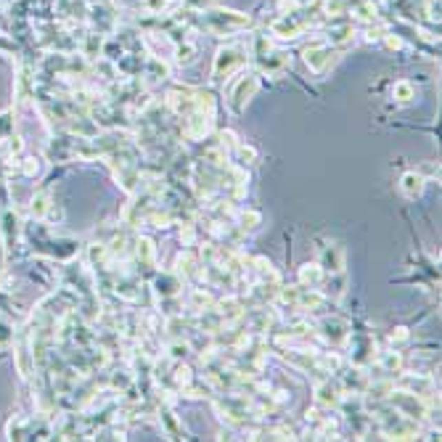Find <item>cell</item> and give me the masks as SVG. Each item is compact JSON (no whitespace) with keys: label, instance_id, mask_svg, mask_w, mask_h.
Instances as JSON below:
<instances>
[{"label":"cell","instance_id":"cell-16","mask_svg":"<svg viewBox=\"0 0 442 442\" xmlns=\"http://www.w3.org/2000/svg\"><path fill=\"white\" fill-rule=\"evenodd\" d=\"M339 387L344 392V397H355V394H366L368 384H371V376L366 374L363 366H352V368H341L339 371Z\"/></svg>","mask_w":442,"mask_h":442},{"label":"cell","instance_id":"cell-6","mask_svg":"<svg viewBox=\"0 0 442 442\" xmlns=\"http://www.w3.org/2000/svg\"><path fill=\"white\" fill-rule=\"evenodd\" d=\"M249 64V48L241 45V43H228L218 48L215 53V61H212V83H225L231 80L233 74H238L241 69Z\"/></svg>","mask_w":442,"mask_h":442},{"label":"cell","instance_id":"cell-44","mask_svg":"<svg viewBox=\"0 0 442 442\" xmlns=\"http://www.w3.org/2000/svg\"><path fill=\"white\" fill-rule=\"evenodd\" d=\"M6 172H8V167H6V162H3V159H0V178H3V175H6Z\"/></svg>","mask_w":442,"mask_h":442},{"label":"cell","instance_id":"cell-20","mask_svg":"<svg viewBox=\"0 0 442 442\" xmlns=\"http://www.w3.org/2000/svg\"><path fill=\"white\" fill-rule=\"evenodd\" d=\"M133 257H136V265H138V273H154L156 268V244H154L151 236H136L133 241Z\"/></svg>","mask_w":442,"mask_h":442},{"label":"cell","instance_id":"cell-10","mask_svg":"<svg viewBox=\"0 0 442 442\" xmlns=\"http://www.w3.org/2000/svg\"><path fill=\"white\" fill-rule=\"evenodd\" d=\"M324 40L337 45L339 51H347L357 40V24L347 17H324Z\"/></svg>","mask_w":442,"mask_h":442},{"label":"cell","instance_id":"cell-9","mask_svg":"<svg viewBox=\"0 0 442 442\" xmlns=\"http://www.w3.org/2000/svg\"><path fill=\"white\" fill-rule=\"evenodd\" d=\"M215 117L218 112H209V109H193L188 112L186 117H180V136L191 140V143H202L212 136L215 130Z\"/></svg>","mask_w":442,"mask_h":442},{"label":"cell","instance_id":"cell-31","mask_svg":"<svg viewBox=\"0 0 442 442\" xmlns=\"http://www.w3.org/2000/svg\"><path fill=\"white\" fill-rule=\"evenodd\" d=\"M34 220H45L48 215H53V199L48 191H37L32 196V207H30Z\"/></svg>","mask_w":442,"mask_h":442},{"label":"cell","instance_id":"cell-43","mask_svg":"<svg viewBox=\"0 0 442 442\" xmlns=\"http://www.w3.org/2000/svg\"><path fill=\"white\" fill-rule=\"evenodd\" d=\"M3 262H6V246H3V241H0V271H3Z\"/></svg>","mask_w":442,"mask_h":442},{"label":"cell","instance_id":"cell-25","mask_svg":"<svg viewBox=\"0 0 442 442\" xmlns=\"http://www.w3.org/2000/svg\"><path fill=\"white\" fill-rule=\"evenodd\" d=\"M397 188H400V193H403L406 199H419L426 188V178L421 175V172L408 170V172H403V175H400Z\"/></svg>","mask_w":442,"mask_h":442},{"label":"cell","instance_id":"cell-27","mask_svg":"<svg viewBox=\"0 0 442 442\" xmlns=\"http://www.w3.org/2000/svg\"><path fill=\"white\" fill-rule=\"evenodd\" d=\"M196 59H199V45H196V40H193V34L186 37L183 43L172 45V61H175L178 67H188V64H193Z\"/></svg>","mask_w":442,"mask_h":442},{"label":"cell","instance_id":"cell-17","mask_svg":"<svg viewBox=\"0 0 442 442\" xmlns=\"http://www.w3.org/2000/svg\"><path fill=\"white\" fill-rule=\"evenodd\" d=\"M183 284H186V281L175 271L154 273L151 291L156 299H172V297H180V294H183Z\"/></svg>","mask_w":442,"mask_h":442},{"label":"cell","instance_id":"cell-14","mask_svg":"<svg viewBox=\"0 0 442 442\" xmlns=\"http://www.w3.org/2000/svg\"><path fill=\"white\" fill-rule=\"evenodd\" d=\"M315 262L324 268L326 275H337V273H344V268H347V252L337 241H324Z\"/></svg>","mask_w":442,"mask_h":442},{"label":"cell","instance_id":"cell-29","mask_svg":"<svg viewBox=\"0 0 442 442\" xmlns=\"http://www.w3.org/2000/svg\"><path fill=\"white\" fill-rule=\"evenodd\" d=\"M212 305H215V297H212L207 289H191L188 291V299L183 302V307L191 310L193 315H196V313H202V310H207V307H212Z\"/></svg>","mask_w":442,"mask_h":442},{"label":"cell","instance_id":"cell-8","mask_svg":"<svg viewBox=\"0 0 442 442\" xmlns=\"http://www.w3.org/2000/svg\"><path fill=\"white\" fill-rule=\"evenodd\" d=\"M341 53L344 51H339L337 45H331V43H326L324 37H318V40L307 43L305 48H302V61H305V67L313 74H326L331 67H337Z\"/></svg>","mask_w":442,"mask_h":442},{"label":"cell","instance_id":"cell-22","mask_svg":"<svg viewBox=\"0 0 442 442\" xmlns=\"http://www.w3.org/2000/svg\"><path fill=\"white\" fill-rule=\"evenodd\" d=\"M175 273L183 278V281H196L202 278V257L191 249H183L178 260H175Z\"/></svg>","mask_w":442,"mask_h":442},{"label":"cell","instance_id":"cell-12","mask_svg":"<svg viewBox=\"0 0 442 442\" xmlns=\"http://www.w3.org/2000/svg\"><path fill=\"white\" fill-rule=\"evenodd\" d=\"M87 21L93 27V32H101V34H114L117 32V11L106 3V0H93L87 3Z\"/></svg>","mask_w":442,"mask_h":442},{"label":"cell","instance_id":"cell-21","mask_svg":"<svg viewBox=\"0 0 442 442\" xmlns=\"http://www.w3.org/2000/svg\"><path fill=\"white\" fill-rule=\"evenodd\" d=\"M19 236H21V220H19V215L11 207L0 209V241H3V246H6V249H14L19 244Z\"/></svg>","mask_w":442,"mask_h":442},{"label":"cell","instance_id":"cell-3","mask_svg":"<svg viewBox=\"0 0 442 442\" xmlns=\"http://www.w3.org/2000/svg\"><path fill=\"white\" fill-rule=\"evenodd\" d=\"M324 21V11H310V6H302V8H291V11H284L271 21L268 32L275 40H297L310 30V27H318Z\"/></svg>","mask_w":442,"mask_h":442},{"label":"cell","instance_id":"cell-33","mask_svg":"<svg viewBox=\"0 0 442 442\" xmlns=\"http://www.w3.org/2000/svg\"><path fill=\"white\" fill-rule=\"evenodd\" d=\"M392 98L397 103H413L419 98V87L413 85L410 80H397V83L392 85Z\"/></svg>","mask_w":442,"mask_h":442},{"label":"cell","instance_id":"cell-42","mask_svg":"<svg viewBox=\"0 0 442 442\" xmlns=\"http://www.w3.org/2000/svg\"><path fill=\"white\" fill-rule=\"evenodd\" d=\"M416 172H421L426 180H429V178H440V165H434V162H432V165H424V167H419Z\"/></svg>","mask_w":442,"mask_h":442},{"label":"cell","instance_id":"cell-41","mask_svg":"<svg viewBox=\"0 0 442 442\" xmlns=\"http://www.w3.org/2000/svg\"><path fill=\"white\" fill-rule=\"evenodd\" d=\"M318 0H278V14L284 11H291V8H302V6H313Z\"/></svg>","mask_w":442,"mask_h":442},{"label":"cell","instance_id":"cell-23","mask_svg":"<svg viewBox=\"0 0 442 442\" xmlns=\"http://www.w3.org/2000/svg\"><path fill=\"white\" fill-rule=\"evenodd\" d=\"M374 360L376 366H379V371L387 376V379H394L400 371H406V357H403V352H397V347H390V350L379 352Z\"/></svg>","mask_w":442,"mask_h":442},{"label":"cell","instance_id":"cell-30","mask_svg":"<svg viewBox=\"0 0 442 442\" xmlns=\"http://www.w3.org/2000/svg\"><path fill=\"white\" fill-rule=\"evenodd\" d=\"M233 222H236V228L241 233H255L257 228L262 225V212H257V209H238Z\"/></svg>","mask_w":442,"mask_h":442},{"label":"cell","instance_id":"cell-2","mask_svg":"<svg viewBox=\"0 0 442 442\" xmlns=\"http://www.w3.org/2000/svg\"><path fill=\"white\" fill-rule=\"evenodd\" d=\"M363 403L374 413L371 419L379 424V432L384 437H390V440H416L421 434V424L403 416L397 408H392L387 400H363Z\"/></svg>","mask_w":442,"mask_h":442},{"label":"cell","instance_id":"cell-15","mask_svg":"<svg viewBox=\"0 0 442 442\" xmlns=\"http://www.w3.org/2000/svg\"><path fill=\"white\" fill-rule=\"evenodd\" d=\"M313 394H315V406H318V408H328V410L339 408L341 397H344L339 381H337V379H331V376H321V379H315Z\"/></svg>","mask_w":442,"mask_h":442},{"label":"cell","instance_id":"cell-18","mask_svg":"<svg viewBox=\"0 0 442 442\" xmlns=\"http://www.w3.org/2000/svg\"><path fill=\"white\" fill-rule=\"evenodd\" d=\"M165 80H170V64H167L162 56L149 53L146 61H143V69H140V83H143V87L162 85Z\"/></svg>","mask_w":442,"mask_h":442},{"label":"cell","instance_id":"cell-7","mask_svg":"<svg viewBox=\"0 0 442 442\" xmlns=\"http://www.w3.org/2000/svg\"><path fill=\"white\" fill-rule=\"evenodd\" d=\"M262 87V74L257 72V69H241L236 74V80H233V85L228 87V109L233 112V114H241V112H246V106L249 101L257 96V90Z\"/></svg>","mask_w":442,"mask_h":442},{"label":"cell","instance_id":"cell-24","mask_svg":"<svg viewBox=\"0 0 442 442\" xmlns=\"http://www.w3.org/2000/svg\"><path fill=\"white\" fill-rule=\"evenodd\" d=\"M156 416H159V424H162V429L167 432V437L170 440H183V424L178 421V416L172 413L170 408V400H159V408H156Z\"/></svg>","mask_w":442,"mask_h":442},{"label":"cell","instance_id":"cell-39","mask_svg":"<svg viewBox=\"0 0 442 442\" xmlns=\"http://www.w3.org/2000/svg\"><path fill=\"white\" fill-rule=\"evenodd\" d=\"M21 175H27V178H34V175H40V159H34V156H27V159L21 162Z\"/></svg>","mask_w":442,"mask_h":442},{"label":"cell","instance_id":"cell-35","mask_svg":"<svg viewBox=\"0 0 442 442\" xmlns=\"http://www.w3.org/2000/svg\"><path fill=\"white\" fill-rule=\"evenodd\" d=\"M14 341H17V328L6 318H0V350H8Z\"/></svg>","mask_w":442,"mask_h":442},{"label":"cell","instance_id":"cell-32","mask_svg":"<svg viewBox=\"0 0 442 442\" xmlns=\"http://www.w3.org/2000/svg\"><path fill=\"white\" fill-rule=\"evenodd\" d=\"M178 6H180V0H143L140 3L146 17H170Z\"/></svg>","mask_w":442,"mask_h":442},{"label":"cell","instance_id":"cell-19","mask_svg":"<svg viewBox=\"0 0 442 442\" xmlns=\"http://www.w3.org/2000/svg\"><path fill=\"white\" fill-rule=\"evenodd\" d=\"M350 357H352V366H368V363H374L376 357V344H374V337H368V334H355V331H350Z\"/></svg>","mask_w":442,"mask_h":442},{"label":"cell","instance_id":"cell-38","mask_svg":"<svg viewBox=\"0 0 442 442\" xmlns=\"http://www.w3.org/2000/svg\"><path fill=\"white\" fill-rule=\"evenodd\" d=\"M410 339V331L406 326H397V328H392L390 331V344L392 347H400V344H406Z\"/></svg>","mask_w":442,"mask_h":442},{"label":"cell","instance_id":"cell-13","mask_svg":"<svg viewBox=\"0 0 442 442\" xmlns=\"http://www.w3.org/2000/svg\"><path fill=\"white\" fill-rule=\"evenodd\" d=\"M392 384L397 390L413 392V394H421V397H429V400H434V390H437L434 376L429 374H406V371H400L392 379Z\"/></svg>","mask_w":442,"mask_h":442},{"label":"cell","instance_id":"cell-5","mask_svg":"<svg viewBox=\"0 0 442 442\" xmlns=\"http://www.w3.org/2000/svg\"><path fill=\"white\" fill-rule=\"evenodd\" d=\"M387 403H390L392 408L400 410L403 416L419 421V424L434 421V416H437V400H429V397L413 394V392L397 390V387H392V392L387 394Z\"/></svg>","mask_w":442,"mask_h":442},{"label":"cell","instance_id":"cell-28","mask_svg":"<svg viewBox=\"0 0 442 442\" xmlns=\"http://www.w3.org/2000/svg\"><path fill=\"white\" fill-rule=\"evenodd\" d=\"M324 278H326V273L318 262H305V265H299V271H297L299 286H307V289H321Z\"/></svg>","mask_w":442,"mask_h":442},{"label":"cell","instance_id":"cell-36","mask_svg":"<svg viewBox=\"0 0 442 442\" xmlns=\"http://www.w3.org/2000/svg\"><path fill=\"white\" fill-rule=\"evenodd\" d=\"M238 143H241V140H238V136L233 133V130H222V133H218V146L225 149L228 154L233 151Z\"/></svg>","mask_w":442,"mask_h":442},{"label":"cell","instance_id":"cell-1","mask_svg":"<svg viewBox=\"0 0 442 442\" xmlns=\"http://www.w3.org/2000/svg\"><path fill=\"white\" fill-rule=\"evenodd\" d=\"M188 24H196L202 32L215 34V37H233L238 32H246L255 27V17L244 14V11H233V8H222V6H209L204 11H196V19Z\"/></svg>","mask_w":442,"mask_h":442},{"label":"cell","instance_id":"cell-34","mask_svg":"<svg viewBox=\"0 0 442 442\" xmlns=\"http://www.w3.org/2000/svg\"><path fill=\"white\" fill-rule=\"evenodd\" d=\"M228 159H231L233 165H238V167H249V165L257 162V149L249 146V143H238L236 149L228 154Z\"/></svg>","mask_w":442,"mask_h":442},{"label":"cell","instance_id":"cell-4","mask_svg":"<svg viewBox=\"0 0 442 442\" xmlns=\"http://www.w3.org/2000/svg\"><path fill=\"white\" fill-rule=\"evenodd\" d=\"M249 59L255 61V67L260 74H268V77H281L284 72H289L291 67V56L281 48H275L271 43L268 34H255L252 43H249Z\"/></svg>","mask_w":442,"mask_h":442},{"label":"cell","instance_id":"cell-40","mask_svg":"<svg viewBox=\"0 0 442 442\" xmlns=\"http://www.w3.org/2000/svg\"><path fill=\"white\" fill-rule=\"evenodd\" d=\"M180 6L191 14H196V11H204L209 6H215V0H180Z\"/></svg>","mask_w":442,"mask_h":442},{"label":"cell","instance_id":"cell-11","mask_svg":"<svg viewBox=\"0 0 442 442\" xmlns=\"http://www.w3.org/2000/svg\"><path fill=\"white\" fill-rule=\"evenodd\" d=\"M350 331H352V326L347 324L344 318H339V315H326V318H321V321L315 324V337L321 341H326V344H331V347L347 344Z\"/></svg>","mask_w":442,"mask_h":442},{"label":"cell","instance_id":"cell-37","mask_svg":"<svg viewBox=\"0 0 442 442\" xmlns=\"http://www.w3.org/2000/svg\"><path fill=\"white\" fill-rule=\"evenodd\" d=\"M14 133V109H6L0 112V140L8 138Z\"/></svg>","mask_w":442,"mask_h":442},{"label":"cell","instance_id":"cell-26","mask_svg":"<svg viewBox=\"0 0 442 442\" xmlns=\"http://www.w3.org/2000/svg\"><path fill=\"white\" fill-rule=\"evenodd\" d=\"M103 43H106V34L93 32V30H90V32L83 34V40H80V56H83L85 61H96V59H101Z\"/></svg>","mask_w":442,"mask_h":442}]
</instances>
